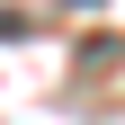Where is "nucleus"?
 <instances>
[{
  "instance_id": "obj_2",
  "label": "nucleus",
  "mask_w": 125,
  "mask_h": 125,
  "mask_svg": "<svg viewBox=\"0 0 125 125\" xmlns=\"http://www.w3.org/2000/svg\"><path fill=\"white\" fill-rule=\"evenodd\" d=\"M72 9H107V0H72Z\"/></svg>"
},
{
  "instance_id": "obj_1",
  "label": "nucleus",
  "mask_w": 125,
  "mask_h": 125,
  "mask_svg": "<svg viewBox=\"0 0 125 125\" xmlns=\"http://www.w3.org/2000/svg\"><path fill=\"white\" fill-rule=\"evenodd\" d=\"M0 36H27V9H0Z\"/></svg>"
}]
</instances>
